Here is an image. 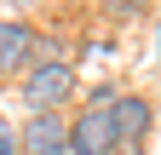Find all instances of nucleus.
Segmentation results:
<instances>
[{
    "label": "nucleus",
    "mask_w": 161,
    "mask_h": 155,
    "mask_svg": "<svg viewBox=\"0 0 161 155\" xmlns=\"http://www.w3.org/2000/svg\"><path fill=\"white\" fill-rule=\"evenodd\" d=\"M69 144H75V155H115V149H121V132H115V92H98V98L75 115Z\"/></svg>",
    "instance_id": "1"
},
{
    "label": "nucleus",
    "mask_w": 161,
    "mask_h": 155,
    "mask_svg": "<svg viewBox=\"0 0 161 155\" xmlns=\"http://www.w3.org/2000/svg\"><path fill=\"white\" fill-rule=\"evenodd\" d=\"M69 92H75V63L69 57H58V63H35L23 75V104L35 115H52L58 104H69Z\"/></svg>",
    "instance_id": "2"
},
{
    "label": "nucleus",
    "mask_w": 161,
    "mask_h": 155,
    "mask_svg": "<svg viewBox=\"0 0 161 155\" xmlns=\"http://www.w3.org/2000/svg\"><path fill=\"white\" fill-rule=\"evenodd\" d=\"M40 63V40L29 23H17V17H0V81H12V75H29Z\"/></svg>",
    "instance_id": "3"
},
{
    "label": "nucleus",
    "mask_w": 161,
    "mask_h": 155,
    "mask_svg": "<svg viewBox=\"0 0 161 155\" xmlns=\"http://www.w3.org/2000/svg\"><path fill=\"white\" fill-rule=\"evenodd\" d=\"M17 149L23 155H58V149H69V126H64V115H29L23 132H17Z\"/></svg>",
    "instance_id": "4"
},
{
    "label": "nucleus",
    "mask_w": 161,
    "mask_h": 155,
    "mask_svg": "<svg viewBox=\"0 0 161 155\" xmlns=\"http://www.w3.org/2000/svg\"><path fill=\"white\" fill-rule=\"evenodd\" d=\"M150 121H155V109H150L144 98H115V132H121V149H132L138 138H144Z\"/></svg>",
    "instance_id": "5"
},
{
    "label": "nucleus",
    "mask_w": 161,
    "mask_h": 155,
    "mask_svg": "<svg viewBox=\"0 0 161 155\" xmlns=\"http://www.w3.org/2000/svg\"><path fill=\"white\" fill-rule=\"evenodd\" d=\"M12 149H17V132H12L6 121H0V155H12Z\"/></svg>",
    "instance_id": "6"
},
{
    "label": "nucleus",
    "mask_w": 161,
    "mask_h": 155,
    "mask_svg": "<svg viewBox=\"0 0 161 155\" xmlns=\"http://www.w3.org/2000/svg\"><path fill=\"white\" fill-rule=\"evenodd\" d=\"M109 6H127V12H132V6H138V0H109Z\"/></svg>",
    "instance_id": "7"
},
{
    "label": "nucleus",
    "mask_w": 161,
    "mask_h": 155,
    "mask_svg": "<svg viewBox=\"0 0 161 155\" xmlns=\"http://www.w3.org/2000/svg\"><path fill=\"white\" fill-rule=\"evenodd\" d=\"M115 155H144V149H138V144H132V149H115Z\"/></svg>",
    "instance_id": "8"
},
{
    "label": "nucleus",
    "mask_w": 161,
    "mask_h": 155,
    "mask_svg": "<svg viewBox=\"0 0 161 155\" xmlns=\"http://www.w3.org/2000/svg\"><path fill=\"white\" fill-rule=\"evenodd\" d=\"M155 52H161V40H155Z\"/></svg>",
    "instance_id": "9"
}]
</instances>
